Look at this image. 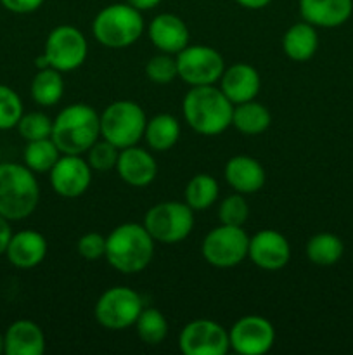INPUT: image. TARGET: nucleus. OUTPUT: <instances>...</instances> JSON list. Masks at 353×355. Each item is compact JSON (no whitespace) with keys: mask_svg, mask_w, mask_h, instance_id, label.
Listing matches in <instances>:
<instances>
[{"mask_svg":"<svg viewBox=\"0 0 353 355\" xmlns=\"http://www.w3.org/2000/svg\"><path fill=\"white\" fill-rule=\"evenodd\" d=\"M182 113L187 125L196 134L215 137L232 125L234 104L221 92L220 87H190L182 103Z\"/></svg>","mask_w":353,"mask_h":355,"instance_id":"f257e3e1","label":"nucleus"},{"mask_svg":"<svg viewBox=\"0 0 353 355\" xmlns=\"http://www.w3.org/2000/svg\"><path fill=\"white\" fill-rule=\"evenodd\" d=\"M100 137V114L85 103L69 104L52 121L51 139L61 155H83Z\"/></svg>","mask_w":353,"mask_h":355,"instance_id":"f03ea898","label":"nucleus"},{"mask_svg":"<svg viewBox=\"0 0 353 355\" xmlns=\"http://www.w3.org/2000/svg\"><path fill=\"white\" fill-rule=\"evenodd\" d=\"M154 239L144 224L127 222L114 227L106 238V260L121 274H138L154 257Z\"/></svg>","mask_w":353,"mask_h":355,"instance_id":"7ed1b4c3","label":"nucleus"},{"mask_svg":"<svg viewBox=\"0 0 353 355\" xmlns=\"http://www.w3.org/2000/svg\"><path fill=\"white\" fill-rule=\"evenodd\" d=\"M40 201L35 173L19 163H0V215L17 222L30 217Z\"/></svg>","mask_w":353,"mask_h":355,"instance_id":"20e7f679","label":"nucleus"},{"mask_svg":"<svg viewBox=\"0 0 353 355\" xmlns=\"http://www.w3.org/2000/svg\"><path fill=\"white\" fill-rule=\"evenodd\" d=\"M92 33L100 45L125 49L134 45L144 33V17L130 3H111L93 17Z\"/></svg>","mask_w":353,"mask_h":355,"instance_id":"39448f33","label":"nucleus"},{"mask_svg":"<svg viewBox=\"0 0 353 355\" xmlns=\"http://www.w3.org/2000/svg\"><path fill=\"white\" fill-rule=\"evenodd\" d=\"M145 118L144 110L134 101H114L100 114V137L109 141L118 149L137 146L144 137Z\"/></svg>","mask_w":353,"mask_h":355,"instance_id":"423d86ee","label":"nucleus"},{"mask_svg":"<svg viewBox=\"0 0 353 355\" xmlns=\"http://www.w3.org/2000/svg\"><path fill=\"white\" fill-rule=\"evenodd\" d=\"M144 227L154 241L175 245L192 232L194 210L185 201H163L145 211Z\"/></svg>","mask_w":353,"mask_h":355,"instance_id":"0eeeda50","label":"nucleus"},{"mask_svg":"<svg viewBox=\"0 0 353 355\" xmlns=\"http://www.w3.org/2000/svg\"><path fill=\"white\" fill-rule=\"evenodd\" d=\"M144 304L141 295L127 286H113L104 291L93 307L97 322L109 331H123L135 326Z\"/></svg>","mask_w":353,"mask_h":355,"instance_id":"6e6552de","label":"nucleus"},{"mask_svg":"<svg viewBox=\"0 0 353 355\" xmlns=\"http://www.w3.org/2000/svg\"><path fill=\"white\" fill-rule=\"evenodd\" d=\"M248 248L249 236L244 229L220 224L204 236L201 253L210 266L230 269L248 257Z\"/></svg>","mask_w":353,"mask_h":355,"instance_id":"1a4fd4ad","label":"nucleus"},{"mask_svg":"<svg viewBox=\"0 0 353 355\" xmlns=\"http://www.w3.org/2000/svg\"><path fill=\"white\" fill-rule=\"evenodd\" d=\"M175 59L179 78L190 87L215 85L224 75V58L210 45H187Z\"/></svg>","mask_w":353,"mask_h":355,"instance_id":"9d476101","label":"nucleus"},{"mask_svg":"<svg viewBox=\"0 0 353 355\" xmlns=\"http://www.w3.org/2000/svg\"><path fill=\"white\" fill-rule=\"evenodd\" d=\"M89 54L87 38L78 28L71 24H59L47 35L44 55L51 68L61 73L78 69Z\"/></svg>","mask_w":353,"mask_h":355,"instance_id":"9b49d317","label":"nucleus"},{"mask_svg":"<svg viewBox=\"0 0 353 355\" xmlns=\"http://www.w3.org/2000/svg\"><path fill=\"white\" fill-rule=\"evenodd\" d=\"M183 355H225L230 350L228 331L211 319L187 322L179 336Z\"/></svg>","mask_w":353,"mask_h":355,"instance_id":"f8f14e48","label":"nucleus"},{"mask_svg":"<svg viewBox=\"0 0 353 355\" xmlns=\"http://www.w3.org/2000/svg\"><path fill=\"white\" fill-rule=\"evenodd\" d=\"M228 342L241 355H263L275 343V328L262 315H244L228 329Z\"/></svg>","mask_w":353,"mask_h":355,"instance_id":"ddd939ff","label":"nucleus"},{"mask_svg":"<svg viewBox=\"0 0 353 355\" xmlns=\"http://www.w3.org/2000/svg\"><path fill=\"white\" fill-rule=\"evenodd\" d=\"M92 172L89 162L82 155H61L52 170L48 172L51 186L59 196L80 198L87 193L92 184Z\"/></svg>","mask_w":353,"mask_h":355,"instance_id":"4468645a","label":"nucleus"},{"mask_svg":"<svg viewBox=\"0 0 353 355\" xmlns=\"http://www.w3.org/2000/svg\"><path fill=\"white\" fill-rule=\"evenodd\" d=\"M248 259L263 270H280L289 263L291 245L279 231L263 229L249 238Z\"/></svg>","mask_w":353,"mask_h":355,"instance_id":"2eb2a0df","label":"nucleus"},{"mask_svg":"<svg viewBox=\"0 0 353 355\" xmlns=\"http://www.w3.org/2000/svg\"><path fill=\"white\" fill-rule=\"evenodd\" d=\"M116 172L125 184L134 187H145L158 175V163L145 149L130 146L120 149Z\"/></svg>","mask_w":353,"mask_h":355,"instance_id":"dca6fc26","label":"nucleus"},{"mask_svg":"<svg viewBox=\"0 0 353 355\" xmlns=\"http://www.w3.org/2000/svg\"><path fill=\"white\" fill-rule=\"evenodd\" d=\"M149 38L158 51L176 55L189 45V28L176 14H158L149 24Z\"/></svg>","mask_w":353,"mask_h":355,"instance_id":"f3484780","label":"nucleus"},{"mask_svg":"<svg viewBox=\"0 0 353 355\" xmlns=\"http://www.w3.org/2000/svg\"><path fill=\"white\" fill-rule=\"evenodd\" d=\"M220 89L232 104H241L253 101L262 89V78L255 66L246 62H235L230 68L224 69L220 78Z\"/></svg>","mask_w":353,"mask_h":355,"instance_id":"a211bd4d","label":"nucleus"},{"mask_svg":"<svg viewBox=\"0 0 353 355\" xmlns=\"http://www.w3.org/2000/svg\"><path fill=\"white\" fill-rule=\"evenodd\" d=\"M6 257L17 269H33L47 257V239L33 229H24L10 236Z\"/></svg>","mask_w":353,"mask_h":355,"instance_id":"6ab92c4d","label":"nucleus"},{"mask_svg":"<svg viewBox=\"0 0 353 355\" xmlns=\"http://www.w3.org/2000/svg\"><path fill=\"white\" fill-rule=\"evenodd\" d=\"M225 180L228 186L244 196L248 194H255L265 186V168L258 159L251 158L246 155L232 156L224 168Z\"/></svg>","mask_w":353,"mask_h":355,"instance_id":"aec40b11","label":"nucleus"},{"mask_svg":"<svg viewBox=\"0 0 353 355\" xmlns=\"http://www.w3.org/2000/svg\"><path fill=\"white\" fill-rule=\"evenodd\" d=\"M303 21L315 28H338L350 19L353 0H300Z\"/></svg>","mask_w":353,"mask_h":355,"instance_id":"412c9836","label":"nucleus"},{"mask_svg":"<svg viewBox=\"0 0 353 355\" xmlns=\"http://www.w3.org/2000/svg\"><path fill=\"white\" fill-rule=\"evenodd\" d=\"M45 352V335L37 322L30 319L14 321L3 333L6 355H42Z\"/></svg>","mask_w":353,"mask_h":355,"instance_id":"4be33fe9","label":"nucleus"},{"mask_svg":"<svg viewBox=\"0 0 353 355\" xmlns=\"http://www.w3.org/2000/svg\"><path fill=\"white\" fill-rule=\"evenodd\" d=\"M318 49V35L317 28L314 24L307 23H296L282 37V51L289 59L298 62L308 61L315 55Z\"/></svg>","mask_w":353,"mask_h":355,"instance_id":"5701e85b","label":"nucleus"},{"mask_svg":"<svg viewBox=\"0 0 353 355\" xmlns=\"http://www.w3.org/2000/svg\"><path fill=\"white\" fill-rule=\"evenodd\" d=\"M144 139L152 151H168L180 139L179 120L170 113L156 114L147 120Z\"/></svg>","mask_w":353,"mask_h":355,"instance_id":"b1692460","label":"nucleus"},{"mask_svg":"<svg viewBox=\"0 0 353 355\" xmlns=\"http://www.w3.org/2000/svg\"><path fill=\"white\" fill-rule=\"evenodd\" d=\"M272 123V114L263 104L255 99L235 104L232 113V125L244 135H260Z\"/></svg>","mask_w":353,"mask_h":355,"instance_id":"393cba45","label":"nucleus"},{"mask_svg":"<svg viewBox=\"0 0 353 355\" xmlns=\"http://www.w3.org/2000/svg\"><path fill=\"white\" fill-rule=\"evenodd\" d=\"M31 97L38 106H55L64 96V78L62 73L54 68L38 69L31 80Z\"/></svg>","mask_w":353,"mask_h":355,"instance_id":"a878e982","label":"nucleus"},{"mask_svg":"<svg viewBox=\"0 0 353 355\" xmlns=\"http://www.w3.org/2000/svg\"><path fill=\"white\" fill-rule=\"evenodd\" d=\"M218 193H220V187H218L217 179L213 175L197 173L187 182L185 191H183V201L194 211L208 210L218 200Z\"/></svg>","mask_w":353,"mask_h":355,"instance_id":"bb28decb","label":"nucleus"},{"mask_svg":"<svg viewBox=\"0 0 353 355\" xmlns=\"http://www.w3.org/2000/svg\"><path fill=\"white\" fill-rule=\"evenodd\" d=\"M343 252H345L343 241L331 232H318L307 243V257L315 266H334L343 257Z\"/></svg>","mask_w":353,"mask_h":355,"instance_id":"cd10ccee","label":"nucleus"},{"mask_svg":"<svg viewBox=\"0 0 353 355\" xmlns=\"http://www.w3.org/2000/svg\"><path fill=\"white\" fill-rule=\"evenodd\" d=\"M61 158V151L51 137L40 141H30L24 148V165L33 173H47Z\"/></svg>","mask_w":353,"mask_h":355,"instance_id":"c85d7f7f","label":"nucleus"},{"mask_svg":"<svg viewBox=\"0 0 353 355\" xmlns=\"http://www.w3.org/2000/svg\"><path fill=\"white\" fill-rule=\"evenodd\" d=\"M135 329L145 345H159L168 335V321L158 309H142L141 315L135 321Z\"/></svg>","mask_w":353,"mask_h":355,"instance_id":"c756f323","label":"nucleus"},{"mask_svg":"<svg viewBox=\"0 0 353 355\" xmlns=\"http://www.w3.org/2000/svg\"><path fill=\"white\" fill-rule=\"evenodd\" d=\"M23 114V101L16 90L0 83V130L17 127Z\"/></svg>","mask_w":353,"mask_h":355,"instance_id":"7c9ffc66","label":"nucleus"},{"mask_svg":"<svg viewBox=\"0 0 353 355\" xmlns=\"http://www.w3.org/2000/svg\"><path fill=\"white\" fill-rule=\"evenodd\" d=\"M52 121L51 116L42 111H33L21 116L17 123V132L26 142L40 141V139H48L52 135Z\"/></svg>","mask_w":353,"mask_h":355,"instance_id":"2f4dec72","label":"nucleus"},{"mask_svg":"<svg viewBox=\"0 0 353 355\" xmlns=\"http://www.w3.org/2000/svg\"><path fill=\"white\" fill-rule=\"evenodd\" d=\"M249 217V207L246 201L244 194L234 193L230 196L225 198L218 207V218L220 224L225 225H235V227H242Z\"/></svg>","mask_w":353,"mask_h":355,"instance_id":"473e14b6","label":"nucleus"},{"mask_svg":"<svg viewBox=\"0 0 353 355\" xmlns=\"http://www.w3.org/2000/svg\"><path fill=\"white\" fill-rule=\"evenodd\" d=\"M145 76H147L152 83H158V85L172 83L173 80L179 76L176 59L173 58V54H166V52L154 55V58L149 59L147 64H145Z\"/></svg>","mask_w":353,"mask_h":355,"instance_id":"72a5a7b5","label":"nucleus"},{"mask_svg":"<svg viewBox=\"0 0 353 355\" xmlns=\"http://www.w3.org/2000/svg\"><path fill=\"white\" fill-rule=\"evenodd\" d=\"M118 156H120V149L109 141L102 139L97 141L92 148L87 151V162H89L90 168L96 172H107V170L116 168Z\"/></svg>","mask_w":353,"mask_h":355,"instance_id":"f704fd0d","label":"nucleus"},{"mask_svg":"<svg viewBox=\"0 0 353 355\" xmlns=\"http://www.w3.org/2000/svg\"><path fill=\"white\" fill-rule=\"evenodd\" d=\"M76 250L85 260L96 262V260L106 257V238L99 232H87L78 239Z\"/></svg>","mask_w":353,"mask_h":355,"instance_id":"c9c22d12","label":"nucleus"},{"mask_svg":"<svg viewBox=\"0 0 353 355\" xmlns=\"http://www.w3.org/2000/svg\"><path fill=\"white\" fill-rule=\"evenodd\" d=\"M45 0H0L3 9L14 14H31L44 6Z\"/></svg>","mask_w":353,"mask_h":355,"instance_id":"e433bc0d","label":"nucleus"},{"mask_svg":"<svg viewBox=\"0 0 353 355\" xmlns=\"http://www.w3.org/2000/svg\"><path fill=\"white\" fill-rule=\"evenodd\" d=\"M12 236V229H10V220L0 215V255H6L7 245Z\"/></svg>","mask_w":353,"mask_h":355,"instance_id":"4c0bfd02","label":"nucleus"},{"mask_svg":"<svg viewBox=\"0 0 353 355\" xmlns=\"http://www.w3.org/2000/svg\"><path fill=\"white\" fill-rule=\"evenodd\" d=\"M127 2L130 3L132 7H135L137 10H141V12H144V10L156 9L163 0H127Z\"/></svg>","mask_w":353,"mask_h":355,"instance_id":"58836bf2","label":"nucleus"},{"mask_svg":"<svg viewBox=\"0 0 353 355\" xmlns=\"http://www.w3.org/2000/svg\"><path fill=\"white\" fill-rule=\"evenodd\" d=\"M241 7L249 10H258V9H265L272 0H235Z\"/></svg>","mask_w":353,"mask_h":355,"instance_id":"ea45409f","label":"nucleus"},{"mask_svg":"<svg viewBox=\"0 0 353 355\" xmlns=\"http://www.w3.org/2000/svg\"><path fill=\"white\" fill-rule=\"evenodd\" d=\"M0 354H3V335L0 333Z\"/></svg>","mask_w":353,"mask_h":355,"instance_id":"a19ab883","label":"nucleus"},{"mask_svg":"<svg viewBox=\"0 0 353 355\" xmlns=\"http://www.w3.org/2000/svg\"><path fill=\"white\" fill-rule=\"evenodd\" d=\"M0 163H2V149H0Z\"/></svg>","mask_w":353,"mask_h":355,"instance_id":"79ce46f5","label":"nucleus"}]
</instances>
